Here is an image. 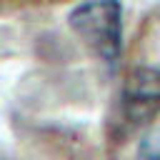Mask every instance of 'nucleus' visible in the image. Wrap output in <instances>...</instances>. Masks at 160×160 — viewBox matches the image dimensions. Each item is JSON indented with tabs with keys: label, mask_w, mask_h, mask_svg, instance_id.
<instances>
[{
	"label": "nucleus",
	"mask_w": 160,
	"mask_h": 160,
	"mask_svg": "<svg viewBox=\"0 0 160 160\" xmlns=\"http://www.w3.org/2000/svg\"><path fill=\"white\" fill-rule=\"evenodd\" d=\"M140 160H160V138H150L142 142Z\"/></svg>",
	"instance_id": "obj_3"
},
{
	"label": "nucleus",
	"mask_w": 160,
	"mask_h": 160,
	"mask_svg": "<svg viewBox=\"0 0 160 160\" xmlns=\"http://www.w3.org/2000/svg\"><path fill=\"white\" fill-rule=\"evenodd\" d=\"M160 115V70L150 65L132 68L120 88L118 118L130 132L145 130Z\"/></svg>",
	"instance_id": "obj_2"
},
{
	"label": "nucleus",
	"mask_w": 160,
	"mask_h": 160,
	"mask_svg": "<svg viewBox=\"0 0 160 160\" xmlns=\"http://www.w3.org/2000/svg\"><path fill=\"white\" fill-rule=\"evenodd\" d=\"M68 25L75 38L105 65H115L122 52V5L115 0H90L70 10Z\"/></svg>",
	"instance_id": "obj_1"
}]
</instances>
